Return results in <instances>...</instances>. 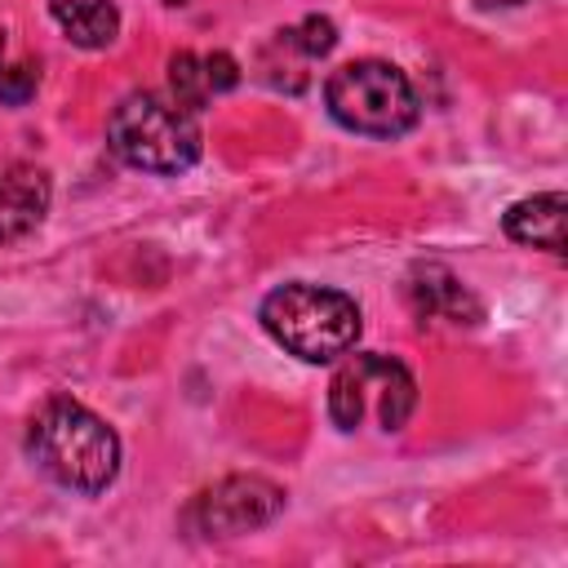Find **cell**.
Segmentation results:
<instances>
[{
	"instance_id": "obj_1",
	"label": "cell",
	"mask_w": 568,
	"mask_h": 568,
	"mask_svg": "<svg viewBox=\"0 0 568 568\" xmlns=\"http://www.w3.org/2000/svg\"><path fill=\"white\" fill-rule=\"evenodd\" d=\"M27 457L71 493H102L120 470V435L71 395H53L27 422Z\"/></svg>"
},
{
	"instance_id": "obj_2",
	"label": "cell",
	"mask_w": 568,
	"mask_h": 568,
	"mask_svg": "<svg viewBox=\"0 0 568 568\" xmlns=\"http://www.w3.org/2000/svg\"><path fill=\"white\" fill-rule=\"evenodd\" d=\"M262 328L306 364H333L359 342V306L342 288L280 284L257 306Z\"/></svg>"
},
{
	"instance_id": "obj_3",
	"label": "cell",
	"mask_w": 568,
	"mask_h": 568,
	"mask_svg": "<svg viewBox=\"0 0 568 568\" xmlns=\"http://www.w3.org/2000/svg\"><path fill=\"white\" fill-rule=\"evenodd\" d=\"M111 151L142 173H186L200 160V124L178 102L155 93H124L106 120Z\"/></svg>"
},
{
	"instance_id": "obj_4",
	"label": "cell",
	"mask_w": 568,
	"mask_h": 568,
	"mask_svg": "<svg viewBox=\"0 0 568 568\" xmlns=\"http://www.w3.org/2000/svg\"><path fill=\"white\" fill-rule=\"evenodd\" d=\"M324 106L342 129L364 133V138H399L422 115V102L408 75L377 58L337 67L324 80Z\"/></svg>"
},
{
	"instance_id": "obj_5",
	"label": "cell",
	"mask_w": 568,
	"mask_h": 568,
	"mask_svg": "<svg viewBox=\"0 0 568 568\" xmlns=\"http://www.w3.org/2000/svg\"><path fill=\"white\" fill-rule=\"evenodd\" d=\"M284 510V493L262 475H226L213 488H204L186 519L204 537H240L253 528H266Z\"/></svg>"
},
{
	"instance_id": "obj_6",
	"label": "cell",
	"mask_w": 568,
	"mask_h": 568,
	"mask_svg": "<svg viewBox=\"0 0 568 568\" xmlns=\"http://www.w3.org/2000/svg\"><path fill=\"white\" fill-rule=\"evenodd\" d=\"M351 368H355V377H359L364 408H368V399L377 404L382 430H404V422L413 417V404H417V382H413V373H408L399 359H390V355H355Z\"/></svg>"
},
{
	"instance_id": "obj_7",
	"label": "cell",
	"mask_w": 568,
	"mask_h": 568,
	"mask_svg": "<svg viewBox=\"0 0 568 568\" xmlns=\"http://www.w3.org/2000/svg\"><path fill=\"white\" fill-rule=\"evenodd\" d=\"M49 213V178L36 164L0 160V244L22 240Z\"/></svg>"
},
{
	"instance_id": "obj_8",
	"label": "cell",
	"mask_w": 568,
	"mask_h": 568,
	"mask_svg": "<svg viewBox=\"0 0 568 568\" xmlns=\"http://www.w3.org/2000/svg\"><path fill=\"white\" fill-rule=\"evenodd\" d=\"M413 311L422 320H453V324H475L479 320V302L462 288V280L439 266V262H417L408 271V284H404Z\"/></svg>"
},
{
	"instance_id": "obj_9",
	"label": "cell",
	"mask_w": 568,
	"mask_h": 568,
	"mask_svg": "<svg viewBox=\"0 0 568 568\" xmlns=\"http://www.w3.org/2000/svg\"><path fill=\"white\" fill-rule=\"evenodd\" d=\"M564 191H546V195H528L519 204L506 209L501 226L515 244H532V248H546V253H564Z\"/></svg>"
},
{
	"instance_id": "obj_10",
	"label": "cell",
	"mask_w": 568,
	"mask_h": 568,
	"mask_svg": "<svg viewBox=\"0 0 568 568\" xmlns=\"http://www.w3.org/2000/svg\"><path fill=\"white\" fill-rule=\"evenodd\" d=\"M53 18L62 22L67 40L80 49H106L120 36V9L111 0H71Z\"/></svg>"
},
{
	"instance_id": "obj_11",
	"label": "cell",
	"mask_w": 568,
	"mask_h": 568,
	"mask_svg": "<svg viewBox=\"0 0 568 568\" xmlns=\"http://www.w3.org/2000/svg\"><path fill=\"white\" fill-rule=\"evenodd\" d=\"M169 89H173V102L195 115V111L213 98V80H209L204 53H186V49L173 53V58H169Z\"/></svg>"
},
{
	"instance_id": "obj_12",
	"label": "cell",
	"mask_w": 568,
	"mask_h": 568,
	"mask_svg": "<svg viewBox=\"0 0 568 568\" xmlns=\"http://www.w3.org/2000/svg\"><path fill=\"white\" fill-rule=\"evenodd\" d=\"M328 417L337 430H355L364 417V390H359V377L351 364H342L328 382Z\"/></svg>"
},
{
	"instance_id": "obj_13",
	"label": "cell",
	"mask_w": 568,
	"mask_h": 568,
	"mask_svg": "<svg viewBox=\"0 0 568 568\" xmlns=\"http://www.w3.org/2000/svg\"><path fill=\"white\" fill-rule=\"evenodd\" d=\"M40 89V67L36 62H18V67H0V102L4 106H27Z\"/></svg>"
},
{
	"instance_id": "obj_14",
	"label": "cell",
	"mask_w": 568,
	"mask_h": 568,
	"mask_svg": "<svg viewBox=\"0 0 568 568\" xmlns=\"http://www.w3.org/2000/svg\"><path fill=\"white\" fill-rule=\"evenodd\" d=\"M288 40H293L306 58H324V53L337 44V31H333L328 18H315V13H311V18H302V27L288 31Z\"/></svg>"
},
{
	"instance_id": "obj_15",
	"label": "cell",
	"mask_w": 568,
	"mask_h": 568,
	"mask_svg": "<svg viewBox=\"0 0 568 568\" xmlns=\"http://www.w3.org/2000/svg\"><path fill=\"white\" fill-rule=\"evenodd\" d=\"M479 4H488V9H510V4H524V0H479Z\"/></svg>"
},
{
	"instance_id": "obj_16",
	"label": "cell",
	"mask_w": 568,
	"mask_h": 568,
	"mask_svg": "<svg viewBox=\"0 0 568 568\" xmlns=\"http://www.w3.org/2000/svg\"><path fill=\"white\" fill-rule=\"evenodd\" d=\"M67 4H71V0H49V9H53V13H58V9H67Z\"/></svg>"
},
{
	"instance_id": "obj_17",
	"label": "cell",
	"mask_w": 568,
	"mask_h": 568,
	"mask_svg": "<svg viewBox=\"0 0 568 568\" xmlns=\"http://www.w3.org/2000/svg\"><path fill=\"white\" fill-rule=\"evenodd\" d=\"M0 58H4V27H0Z\"/></svg>"
}]
</instances>
